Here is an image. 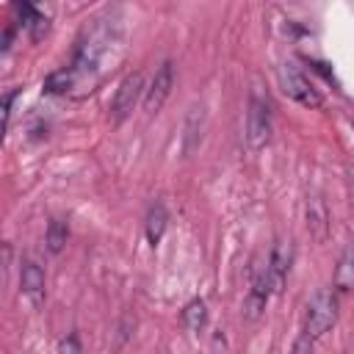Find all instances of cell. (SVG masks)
I'll return each instance as SVG.
<instances>
[{
	"instance_id": "obj_13",
	"label": "cell",
	"mask_w": 354,
	"mask_h": 354,
	"mask_svg": "<svg viewBox=\"0 0 354 354\" xmlns=\"http://www.w3.org/2000/svg\"><path fill=\"white\" fill-rule=\"evenodd\" d=\"M205 301L202 299H194V301H188L185 304V310H183V324H185V329L188 332H199L202 326H205Z\"/></svg>"
},
{
	"instance_id": "obj_12",
	"label": "cell",
	"mask_w": 354,
	"mask_h": 354,
	"mask_svg": "<svg viewBox=\"0 0 354 354\" xmlns=\"http://www.w3.org/2000/svg\"><path fill=\"white\" fill-rule=\"evenodd\" d=\"M66 238H69L66 221H64V218H53V221L47 224V249H50L53 254H58V252L66 246Z\"/></svg>"
},
{
	"instance_id": "obj_2",
	"label": "cell",
	"mask_w": 354,
	"mask_h": 354,
	"mask_svg": "<svg viewBox=\"0 0 354 354\" xmlns=\"http://www.w3.org/2000/svg\"><path fill=\"white\" fill-rule=\"evenodd\" d=\"M268 138H271V102L260 91V86H254L246 111V144L249 149H263Z\"/></svg>"
},
{
	"instance_id": "obj_5",
	"label": "cell",
	"mask_w": 354,
	"mask_h": 354,
	"mask_svg": "<svg viewBox=\"0 0 354 354\" xmlns=\"http://www.w3.org/2000/svg\"><path fill=\"white\" fill-rule=\"evenodd\" d=\"M171 83H174V69H171L169 61H163V64L155 69L149 88L144 91V111H147V113H158V111H160V105L166 102V97H169V91H171Z\"/></svg>"
},
{
	"instance_id": "obj_15",
	"label": "cell",
	"mask_w": 354,
	"mask_h": 354,
	"mask_svg": "<svg viewBox=\"0 0 354 354\" xmlns=\"http://www.w3.org/2000/svg\"><path fill=\"white\" fill-rule=\"evenodd\" d=\"M14 94H17V91H8L6 100H3V108H6V111H3V113H6V124H8V119H11V100H14Z\"/></svg>"
},
{
	"instance_id": "obj_9",
	"label": "cell",
	"mask_w": 354,
	"mask_h": 354,
	"mask_svg": "<svg viewBox=\"0 0 354 354\" xmlns=\"http://www.w3.org/2000/svg\"><path fill=\"white\" fill-rule=\"evenodd\" d=\"M335 288L337 290H354V243H346L340 263H337V274H335Z\"/></svg>"
},
{
	"instance_id": "obj_17",
	"label": "cell",
	"mask_w": 354,
	"mask_h": 354,
	"mask_svg": "<svg viewBox=\"0 0 354 354\" xmlns=\"http://www.w3.org/2000/svg\"><path fill=\"white\" fill-rule=\"evenodd\" d=\"M14 3H33V6H41V0H14Z\"/></svg>"
},
{
	"instance_id": "obj_11",
	"label": "cell",
	"mask_w": 354,
	"mask_h": 354,
	"mask_svg": "<svg viewBox=\"0 0 354 354\" xmlns=\"http://www.w3.org/2000/svg\"><path fill=\"white\" fill-rule=\"evenodd\" d=\"M166 221H169L166 207H163V205H152L149 213H147V241H149L152 246L160 243V238H163V232H166Z\"/></svg>"
},
{
	"instance_id": "obj_3",
	"label": "cell",
	"mask_w": 354,
	"mask_h": 354,
	"mask_svg": "<svg viewBox=\"0 0 354 354\" xmlns=\"http://www.w3.org/2000/svg\"><path fill=\"white\" fill-rule=\"evenodd\" d=\"M279 83H282V91L290 100H296L299 105H304V108H318L321 105V94L315 91V86L310 83V77L296 64L285 61L279 66Z\"/></svg>"
},
{
	"instance_id": "obj_8",
	"label": "cell",
	"mask_w": 354,
	"mask_h": 354,
	"mask_svg": "<svg viewBox=\"0 0 354 354\" xmlns=\"http://www.w3.org/2000/svg\"><path fill=\"white\" fill-rule=\"evenodd\" d=\"M271 293H274V290H271V285H268V274L263 271V274L254 279V285H252V290H249V296H246L243 315H246L249 321L260 318V313L266 310V301H268V296H271Z\"/></svg>"
},
{
	"instance_id": "obj_1",
	"label": "cell",
	"mask_w": 354,
	"mask_h": 354,
	"mask_svg": "<svg viewBox=\"0 0 354 354\" xmlns=\"http://www.w3.org/2000/svg\"><path fill=\"white\" fill-rule=\"evenodd\" d=\"M337 321V296L335 290H318L304 313V326H301V340L296 343V351L310 348L318 337H324Z\"/></svg>"
},
{
	"instance_id": "obj_10",
	"label": "cell",
	"mask_w": 354,
	"mask_h": 354,
	"mask_svg": "<svg viewBox=\"0 0 354 354\" xmlns=\"http://www.w3.org/2000/svg\"><path fill=\"white\" fill-rule=\"evenodd\" d=\"M72 88H77V77H75L72 66H64L44 80V91H50V94H69Z\"/></svg>"
},
{
	"instance_id": "obj_4",
	"label": "cell",
	"mask_w": 354,
	"mask_h": 354,
	"mask_svg": "<svg viewBox=\"0 0 354 354\" xmlns=\"http://www.w3.org/2000/svg\"><path fill=\"white\" fill-rule=\"evenodd\" d=\"M144 91H147V88H144V77H141V72L127 75V77L119 83L116 94H113V102H111V119H113L116 124L124 122V119L133 113V108H136V102L141 100Z\"/></svg>"
},
{
	"instance_id": "obj_16",
	"label": "cell",
	"mask_w": 354,
	"mask_h": 354,
	"mask_svg": "<svg viewBox=\"0 0 354 354\" xmlns=\"http://www.w3.org/2000/svg\"><path fill=\"white\" fill-rule=\"evenodd\" d=\"M58 348H61V351H66V348H72V351H77V343H75V340H64V343H61Z\"/></svg>"
},
{
	"instance_id": "obj_7",
	"label": "cell",
	"mask_w": 354,
	"mask_h": 354,
	"mask_svg": "<svg viewBox=\"0 0 354 354\" xmlns=\"http://www.w3.org/2000/svg\"><path fill=\"white\" fill-rule=\"evenodd\" d=\"M19 285H22V293L33 301V304H41L44 299V271L36 260H25L22 263V271H19Z\"/></svg>"
},
{
	"instance_id": "obj_14",
	"label": "cell",
	"mask_w": 354,
	"mask_h": 354,
	"mask_svg": "<svg viewBox=\"0 0 354 354\" xmlns=\"http://www.w3.org/2000/svg\"><path fill=\"white\" fill-rule=\"evenodd\" d=\"M307 224L315 230V238L324 241V235H326V210H324L321 199H310V205H307Z\"/></svg>"
},
{
	"instance_id": "obj_6",
	"label": "cell",
	"mask_w": 354,
	"mask_h": 354,
	"mask_svg": "<svg viewBox=\"0 0 354 354\" xmlns=\"http://www.w3.org/2000/svg\"><path fill=\"white\" fill-rule=\"evenodd\" d=\"M290 260H293V246H290V241H282V238H279V241L274 243L271 260H268V266H266L268 285H271L274 293L282 290V285H285V279H288V271H290Z\"/></svg>"
}]
</instances>
